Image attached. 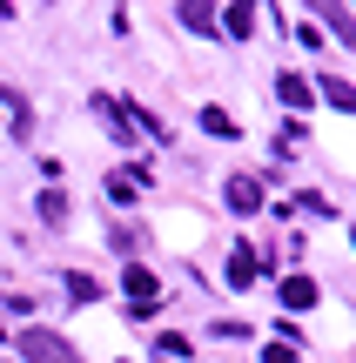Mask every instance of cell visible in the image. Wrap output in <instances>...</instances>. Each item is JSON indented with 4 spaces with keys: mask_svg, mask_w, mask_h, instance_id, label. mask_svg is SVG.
Returning <instances> with one entry per match:
<instances>
[{
    "mask_svg": "<svg viewBox=\"0 0 356 363\" xmlns=\"http://www.w3.org/2000/svg\"><path fill=\"white\" fill-rule=\"evenodd\" d=\"M13 350H21V363H81V350L61 337V330H47V323H27Z\"/></svg>",
    "mask_w": 356,
    "mask_h": 363,
    "instance_id": "cell-1",
    "label": "cell"
},
{
    "mask_svg": "<svg viewBox=\"0 0 356 363\" xmlns=\"http://www.w3.org/2000/svg\"><path fill=\"white\" fill-rule=\"evenodd\" d=\"M121 289H128V310L134 316H148L161 303V276L148 269V262H128V269H121Z\"/></svg>",
    "mask_w": 356,
    "mask_h": 363,
    "instance_id": "cell-2",
    "label": "cell"
},
{
    "mask_svg": "<svg viewBox=\"0 0 356 363\" xmlns=\"http://www.w3.org/2000/svg\"><path fill=\"white\" fill-rule=\"evenodd\" d=\"M316 21H330V34L343 40V48H356V13H350V0H303Z\"/></svg>",
    "mask_w": 356,
    "mask_h": 363,
    "instance_id": "cell-3",
    "label": "cell"
},
{
    "mask_svg": "<svg viewBox=\"0 0 356 363\" xmlns=\"http://www.w3.org/2000/svg\"><path fill=\"white\" fill-rule=\"evenodd\" d=\"M229 208H236V216H255V208H263V175H249V169H236L229 175Z\"/></svg>",
    "mask_w": 356,
    "mask_h": 363,
    "instance_id": "cell-4",
    "label": "cell"
},
{
    "mask_svg": "<svg viewBox=\"0 0 356 363\" xmlns=\"http://www.w3.org/2000/svg\"><path fill=\"white\" fill-rule=\"evenodd\" d=\"M309 88H316V94H323L330 108H343V115H356V81H343V74H330V67H323V74L309 81Z\"/></svg>",
    "mask_w": 356,
    "mask_h": 363,
    "instance_id": "cell-5",
    "label": "cell"
},
{
    "mask_svg": "<svg viewBox=\"0 0 356 363\" xmlns=\"http://www.w3.org/2000/svg\"><path fill=\"white\" fill-rule=\"evenodd\" d=\"M316 296H323V289L309 283V276H282V283H276V303H282V310H309Z\"/></svg>",
    "mask_w": 356,
    "mask_h": 363,
    "instance_id": "cell-6",
    "label": "cell"
},
{
    "mask_svg": "<svg viewBox=\"0 0 356 363\" xmlns=\"http://www.w3.org/2000/svg\"><path fill=\"white\" fill-rule=\"evenodd\" d=\"M175 13H182V27H188V34H215V27H222V13H215V0H182Z\"/></svg>",
    "mask_w": 356,
    "mask_h": 363,
    "instance_id": "cell-7",
    "label": "cell"
},
{
    "mask_svg": "<svg viewBox=\"0 0 356 363\" xmlns=\"http://www.w3.org/2000/svg\"><path fill=\"white\" fill-rule=\"evenodd\" d=\"M222 34H229V40H249V34H255V0H229Z\"/></svg>",
    "mask_w": 356,
    "mask_h": 363,
    "instance_id": "cell-8",
    "label": "cell"
},
{
    "mask_svg": "<svg viewBox=\"0 0 356 363\" xmlns=\"http://www.w3.org/2000/svg\"><path fill=\"white\" fill-rule=\"evenodd\" d=\"M142 182H148V169H115V175H108V202H134Z\"/></svg>",
    "mask_w": 356,
    "mask_h": 363,
    "instance_id": "cell-9",
    "label": "cell"
},
{
    "mask_svg": "<svg viewBox=\"0 0 356 363\" xmlns=\"http://www.w3.org/2000/svg\"><path fill=\"white\" fill-rule=\"evenodd\" d=\"M142 235H148V229H142V222H115V229H108V242H115V249H121V256H128V262H134V256H142Z\"/></svg>",
    "mask_w": 356,
    "mask_h": 363,
    "instance_id": "cell-10",
    "label": "cell"
},
{
    "mask_svg": "<svg viewBox=\"0 0 356 363\" xmlns=\"http://www.w3.org/2000/svg\"><path fill=\"white\" fill-rule=\"evenodd\" d=\"M229 289H255V249H236L229 256Z\"/></svg>",
    "mask_w": 356,
    "mask_h": 363,
    "instance_id": "cell-11",
    "label": "cell"
},
{
    "mask_svg": "<svg viewBox=\"0 0 356 363\" xmlns=\"http://www.w3.org/2000/svg\"><path fill=\"white\" fill-rule=\"evenodd\" d=\"M276 94H282L289 108H309V101H316V88H309L303 74H276Z\"/></svg>",
    "mask_w": 356,
    "mask_h": 363,
    "instance_id": "cell-12",
    "label": "cell"
},
{
    "mask_svg": "<svg viewBox=\"0 0 356 363\" xmlns=\"http://www.w3.org/2000/svg\"><path fill=\"white\" fill-rule=\"evenodd\" d=\"M202 128H209L215 142H236V135H242V128H236V115H229V108H202Z\"/></svg>",
    "mask_w": 356,
    "mask_h": 363,
    "instance_id": "cell-13",
    "label": "cell"
},
{
    "mask_svg": "<svg viewBox=\"0 0 356 363\" xmlns=\"http://www.w3.org/2000/svg\"><path fill=\"white\" fill-rule=\"evenodd\" d=\"M0 108H7V115H13V135H21V142H27V135H34V115H27V101H21V94H13V88H0Z\"/></svg>",
    "mask_w": 356,
    "mask_h": 363,
    "instance_id": "cell-14",
    "label": "cell"
},
{
    "mask_svg": "<svg viewBox=\"0 0 356 363\" xmlns=\"http://www.w3.org/2000/svg\"><path fill=\"white\" fill-rule=\"evenodd\" d=\"M61 289H67L74 303H101V283H94V276H81V269H67V276H61Z\"/></svg>",
    "mask_w": 356,
    "mask_h": 363,
    "instance_id": "cell-15",
    "label": "cell"
},
{
    "mask_svg": "<svg viewBox=\"0 0 356 363\" xmlns=\"http://www.w3.org/2000/svg\"><path fill=\"white\" fill-rule=\"evenodd\" d=\"M67 216V195L61 189H40V222H61Z\"/></svg>",
    "mask_w": 356,
    "mask_h": 363,
    "instance_id": "cell-16",
    "label": "cell"
},
{
    "mask_svg": "<svg viewBox=\"0 0 356 363\" xmlns=\"http://www.w3.org/2000/svg\"><path fill=\"white\" fill-rule=\"evenodd\" d=\"M155 350H161V357H188V337H182V330H161Z\"/></svg>",
    "mask_w": 356,
    "mask_h": 363,
    "instance_id": "cell-17",
    "label": "cell"
},
{
    "mask_svg": "<svg viewBox=\"0 0 356 363\" xmlns=\"http://www.w3.org/2000/svg\"><path fill=\"white\" fill-rule=\"evenodd\" d=\"M263 363H303V357H296V350H289V343H282V337H276V343H263Z\"/></svg>",
    "mask_w": 356,
    "mask_h": 363,
    "instance_id": "cell-18",
    "label": "cell"
},
{
    "mask_svg": "<svg viewBox=\"0 0 356 363\" xmlns=\"http://www.w3.org/2000/svg\"><path fill=\"white\" fill-rule=\"evenodd\" d=\"M350 235H356V229H350Z\"/></svg>",
    "mask_w": 356,
    "mask_h": 363,
    "instance_id": "cell-19",
    "label": "cell"
}]
</instances>
